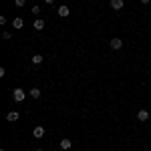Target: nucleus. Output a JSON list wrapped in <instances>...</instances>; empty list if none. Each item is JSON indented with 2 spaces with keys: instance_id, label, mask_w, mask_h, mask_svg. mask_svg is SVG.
<instances>
[{
  "instance_id": "7ed1b4c3",
  "label": "nucleus",
  "mask_w": 151,
  "mask_h": 151,
  "mask_svg": "<svg viewBox=\"0 0 151 151\" xmlns=\"http://www.w3.org/2000/svg\"><path fill=\"white\" fill-rule=\"evenodd\" d=\"M123 6H125L123 0H111V8H113V10H121Z\"/></svg>"
},
{
  "instance_id": "9d476101",
  "label": "nucleus",
  "mask_w": 151,
  "mask_h": 151,
  "mask_svg": "<svg viewBox=\"0 0 151 151\" xmlns=\"http://www.w3.org/2000/svg\"><path fill=\"white\" fill-rule=\"evenodd\" d=\"M70 145H73V143H70V139H63V141H60V149H65V151L70 149Z\"/></svg>"
},
{
  "instance_id": "ddd939ff",
  "label": "nucleus",
  "mask_w": 151,
  "mask_h": 151,
  "mask_svg": "<svg viewBox=\"0 0 151 151\" xmlns=\"http://www.w3.org/2000/svg\"><path fill=\"white\" fill-rule=\"evenodd\" d=\"M14 4H16V6H24V4H26V0H14Z\"/></svg>"
},
{
  "instance_id": "6e6552de",
  "label": "nucleus",
  "mask_w": 151,
  "mask_h": 151,
  "mask_svg": "<svg viewBox=\"0 0 151 151\" xmlns=\"http://www.w3.org/2000/svg\"><path fill=\"white\" fill-rule=\"evenodd\" d=\"M45 28V20L42 18H36L35 20V30H42Z\"/></svg>"
},
{
  "instance_id": "423d86ee",
  "label": "nucleus",
  "mask_w": 151,
  "mask_h": 151,
  "mask_svg": "<svg viewBox=\"0 0 151 151\" xmlns=\"http://www.w3.org/2000/svg\"><path fill=\"white\" fill-rule=\"evenodd\" d=\"M18 111H10V113H8V115H6V119H8V121H10V123H14V121H18Z\"/></svg>"
},
{
  "instance_id": "f3484780",
  "label": "nucleus",
  "mask_w": 151,
  "mask_h": 151,
  "mask_svg": "<svg viewBox=\"0 0 151 151\" xmlns=\"http://www.w3.org/2000/svg\"><path fill=\"white\" fill-rule=\"evenodd\" d=\"M36 151H45V149H36Z\"/></svg>"
},
{
  "instance_id": "f257e3e1",
  "label": "nucleus",
  "mask_w": 151,
  "mask_h": 151,
  "mask_svg": "<svg viewBox=\"0 0 151 151\" xmlns=\"http://www.w3.org/2000/svg\"><path fill=\"white\" fill-rule=\"evenodd\" d=\"M12 99H14L16 103H22L24 99H26V93H24L22 89H14V91H12Z\"/></svg>"
},
{
  "instance_id": "2eb2a0df",
  "label": "nucleus",
  "mask_w": 151,
  "mask_h": 151,
  "mask_svg": "<svg viewBox=\"0 0 151 151\" xmlns=\"http://www.w3.org/2000/svg\"><path fill=\"white\" fill-rule=\"evenodd\" d=\"M141 2H143V4H149V2H151V0H141Z\"/></svg>"
},
{
  "instance_id": "4468645a",
  "label": "nucleus",
  "mask_w": 151,
  "mask_h": 151,
  "mask_svg": "<svg viewBox=\"0 0 151 151\" xmlns=\"http://www.w3.org/2000/svg\"><path fill=\"white\" fill-rule=\"evenodd\" d=\"M40 12V6H32V14H38Z\"/></svg>"
},
{
  "instance_id": "f8f14e48",
  "label": "nucleus",
  "mask_w": 151,
  "mask_h": 151,
  "mask_svg": "<svg viewBox=\"0 0 151 151\" xmlns=\"http://www.w3.org/2000/svg\"><path fill=\"white\" fill-rule=\"evenodd\" d=\"M42 60H45V58H42V55H35V57H32V65H40Z\"/></svg>"
},
{
  "instance_id": "20e7f679",
  "label": "nucleus",
  "mask_w": 151,
  "mask_h": 151,
  "mask_svg": "<svg viewBox=\"0 0 151 151\" xmlns=\"http://www.w3.org/2000/svg\"><path fill=\"white\" fill-rule=\"evenodd\" d=\"M32 135H35L36 139H42V137H45V127H35Z\"/></svg>"
},
{
  "instance_id": "9b49d317",
  "label": "nucleus",
  "mask_w": 151,
  "mask_h": 151,
  "mask_svg": "<svg viewBox=\"0 0 151 151\" xmlns=\"http://www.w3.org/2000/svg\"><path fill=\"white\" fill-rule=\"evenodd\" d=\"M28 95H30V97H32V99H38V97H40V89H30V91H28Z\"/></svg>"
},
{
  "instance_id": "dca6fc26",
  "label": "nucleus",
  "mask_w": 151,
  "mask_h": 151,
  "mask_svg": "<svg viewBox=\"0 0 151 151\" xmlns=\"http://www.w3.org/2000/svg\"><path fill=\"white\" fill-rule=\"evenodd\" d=\"M52 2H55V0H47V4H52Z\"/></svg>"
},
{
  "instance_id": "f03ea898",
  "label": "nucleus",
  "mask_w": 151,
  "mask_h": 151,
  "mask_svg": "<svg viewBox=\"0 0 151 151\" xmlns=\"http://www.w3.org/2000/svg\"><path fill=\"white\" fill-rule=\"evenodd\" d=\"M109 47L113 48V50H119V48L123 47V42H121V38H113V40L109 42Z\"/></svg>"
},
{
  "instance_id": "0eeeda50",
  "label": "nucleus",
  "mask_w": 151,
  "mask_h": 151,
  "mask_svg": "<svg viewBox=\"0 0 151 151\" xmlns=\"http://www.w3.org/2000/svg\"><path fill=\"white\" fill-rule=\"evenodd\" d=\"M58 16H63V18H65V16H69L70 14V10H69V6H60V8H58Z\"/></svg>"
},
{
  "instance_id": "1a4fd4ad",
  "label": "nucleus",
  "mask_w": 151,
  "mask_h": 151,
  "mask_svg": "<svg viewBox=\"0 0 151 151\" xmlns=\"http://www.w3.org/2000/svg\"><path fill=\"white\" fill-rule=\"evenodd\" d=\"M12 26H14V28H22L24 20H22V18H14V20H12Z\"/></svg>"
},
{
  "instance_id": "39448f33",
  "label": "nucleus",
  "mask_w": 151,
  "mask_h": 151,
  "mask_svg": "<svg viewBox=\"0 0 151 151\" xmlns=\"http://www.w3.org/2000/svg\"><path fill=\"white\" fill-rule=\"evenodd\" d=\"M149 117H151V113H147L145 109H141L139 113H137V119H139V121H147Z\"/></svg>"
}]
</instances>
